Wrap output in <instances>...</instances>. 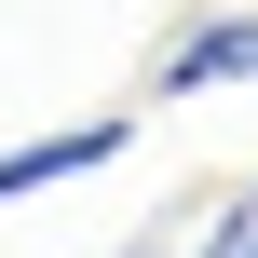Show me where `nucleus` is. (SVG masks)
<instances>
[{"instance_id": "f257e3e1", "label": "nucleus", "mask_w": 258, "mask_h": 258, "mask_svg": "<svg viewBox=\"0 0 258 258\" xmlns=\"http://www.w3.org/2000/svg\"><path fill=\"white\" fill-rule=\"evenodd\" d=\"M122 150V122H68V136H27V150H0V204H27V190H54V177H95Z\"/></svg>"}, {"instance_id": "f03ea898", "label": "nucleus", "mask_w": 258, "mask_h": 258, "mask_svg": "<svg viewBox=\"0 0 258 258\" xmlns=\"http://www.w3.org/2000/svg\"><path fill=\"white\" fill-rule=\"evenodd\" d=\"M204 82H258V14H204L163 54V95H204Z\"/></svg>"}, {"instance_id": "7ed1b4c3", "label": "nucleus", "mask_w": 258, "mask_h": 258, "mask_svg": "<svg viewBox=\"0 0 258 258\" xmlns=\"http://www.w3.org/2000/svg\"><path fill=\"white\" fill-rule=\"evenodd\" d=\"M190 258H258V190H231V204L190 231Z\"/></svg>"}, {"instance_id": "20e7f679", "label": "nucleus", "mask_w": 258, "mask_h": 258, "mask_svg": "<svg viewBox=\"0 0 258 258\" xmlns=\"http://www.w3.org/2000/svg\"><path fill=\"white\" fill-rule=\"evenodd\" d=\"M122 258H177V245H163V231H150V245H122Z\"/></svg>"}]
</instances>
